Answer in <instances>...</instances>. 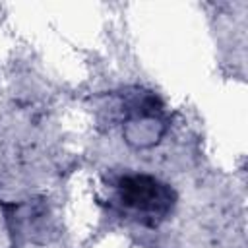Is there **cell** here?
Returning <instances> with one entry per match:
<instances>
[{"instance_id":"6da1fadb","label":"cell","mask_w":248,"mask_h":248,"mask_svg":"<svg viewBox=\"0 0 248 248\" xmlns=\"http://www.w3.org/2000/svg\"><path fill=\"white\" fill-rule=\"evenodd\" d=\"M118 202L145 225H157L174 207V190L151 174H124L116 182Z\"/></svg>"}]
</instances>
